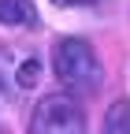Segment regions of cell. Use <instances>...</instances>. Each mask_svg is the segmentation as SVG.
<instances>
[{
	"label": "cell",
	"mask_w": 130,
	"mask_h": 134,
	"mask_svg": "<svg viewBox=\"0 0 130 134\" xmlns=\"http://www.w3.org/2000/svg\"><path fill=\"white\" fill-rule=\"evenodd\" d=\"M52 71L60 78V86L67 93H78V97H89L101 90V60H97L93 45L86 37H63L56 48H52Z\"/></svg>",
	"instance_id": "cell-1"
},
{
	"label": "cell",
	"mask_w": 130,
	"mask_h": 134,
	"mask_svg": "<svg viewBox=\"0 0 130 134\" xmlns=\"http://www.w3.org/2000/svg\"><path fill=\"white\" fill-rule=\"evenodd\" d=\"M30 134H86V112L71 93H48L34 104Z\"/></svg>",
	"instance_id": "cell-2"
},
{
	"label": "cell",
	"mask_w": 130,
	"mask_h": 134,
	"mask_svg": "<svg viewBox=\"0 0 130 134\" xmlns=\"http://www.w3.org/2000/svg\"><path fill=\"white\" fill-rule=\"evenodd\" d=\"M0 23L4 26H37L34 0H0Z\"/></svg>",
	"instance_id": "cell-3"
},
{
	"label": "cell",
	"mask_w": 130,
	"mask_h": 134,
	"mask_svg": "<svg viewBox=\"0 0 130 134\" xmlns=\"http://www.w3.org/2000/svg\"><path fill=\"white\" fill-rule=\"evenodd\" d=\"M101 134H130V100H115V104L104 112Z\"/></svg>",
	"instance_id": "cell-4"
},
{
	"label": "cell",
	"mask_w": 130,
	"mask_h": 134,
	"mask_svg": "<svg viewBox=\"0 0 130 134\" xmlns=\"http://www.w3.org/2000/svg\"><path fill=\"white\" fill-rule=\"evenodd\" d=\"M37 78H41V63H37V60H26V63L19 67V75H15L19 90H34V86H37Z\"/></svg>",
	"instance_id": "cell-5"
},
{
	"label": "cell",
	"mask_w": 130,
	"mask_h": 134,
	"mask_svg": "<svg viewBox=\"0 0 130 134\" xmlns=\"http://www.w3.org/2000/svg\"><path fill=\"white\" fill-rule=\"evenodd\" d=\"M52 4H60V8H74V4H93V0H52Z\"/></svg>",
	"instance_id": "cell-6"
},
{
	"label": "cell",
	"mask_w": 130,
	"mask_h": 134,
	"mask_svg": "<svg viewBox=\"0 0 130 134\" xmlns=\"http://www.w3.org/2000/svg\"><path fill=\"white\" fill-rule=\"evenodd\" d=\"M0 82H4V75H0Z\"/></svg>",
	"instance_id": "cell-7"
},
{
	"label": "cell",
	"mask_w": 130,
	"mask_h": 134,
	"mask_svg": "<svg viewBox=\"0 0 130 134\" xmlns=\"http://www.w3.org/2000/svg\"><path fill=\"white\" fill-rule=\"evenodd\" d=\"M0 134H4V130H0Z\"/></svg>",
	"instance_id": "cell-8"
}]
</instances>
